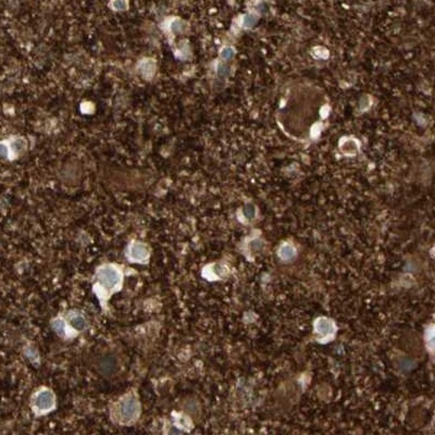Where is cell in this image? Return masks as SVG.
Instances as JSON below:
<instances>
[{"label": "cell", "mask_w": 435, "mask_h": 435, "mask_svg": "<svg viewBox=\"0 0 435 435\" xmlns=\"http://www.w3.org/2000/svg\"><path fill=\"white\" fill-rule=\"evenodd\" d=\"M278 255H280V257L283 260H292L296 256V250L292 245L286 244L281 247L280 251H278Z\"/></svg>", "instance_id": "obj_7"}, {"label": "cell", "mask_w": 435, "mask_h": 435, "mask_svg": "<svg viewBox=\"0 0 435 435\" xmlns=\"http://www.w3.org/2000/svg\"><path fill=\"white\" fill-rule=\"evenodd\" d=\"M234 53H235L234 49H233L232 47H226L223 49L222 58L226 59V60H231V59L234 57Z\"/></svg>", "instance_id": "obj_11"}, {"label": "cell", "mask_w": 435, "mask_h": 435, "mask_svg": "<svg viewBox=\"0 0 435 435\" xmlns=\"http://www.w3.org/2000/svg\"><path fill=\"white\" fill-rule=\"evenodd\" d=\"M315 331H317L319 335L326 337L329 335H332L334 331H335V328H334V324L332 323V321H330L329 319L320 318L317 320V322H315Z\"/></svg>", "instance_id": "obj_5"}, {"label": "cell", "mask_w": 435, "mask_h": 435, "mask_svg": "<svg viewBox=\"0 0 435 435\" xmlns=\"http://www.w3.org/2000/svg\"><path fill=\"white\" fill-rule=\"evenodd\" d=\"M243 213H244V216L247 219H253L255 217V213H256L254 206L253 205H247L246 207L244 208V211H243Z\"/></svg>", "instance_id": "obj_10"}, {"label": "cell", "mask_w": 435, "mask_h": 435, "mask_svg": "<svg viewBox=\"0 0 435 435\" xmlns=\"http://www.w3.org/2000/svg\"><path fill=\"white\" fill-rule=\"evenodd\" d=\"M34 406L38 411H49L54 407V395L52 391H40L34 398Z\"/></svg>", "instance_id": "obj_3"}, {"label": "cell", "mask_w": 435, "mask_h": 435, "mask_svg": "<svg viewBox=\"0 0 435 435\" xmlns=\"http://www.w3.org/2000/svg\"><path fill=\"white\" fill-rule=\"evenodd\" d=\"M256 22H257V17L250 15V16H246L244 17V20H243V24L249 27V26H253Z\"/></svg>", "instance_id": "obj_12"}, {"label": "cell", "mask_w": 435, "mask_h": 435, "mask_svg": "<svg viewBox=\"0 0 435 435\" xmlns=\"http://www.w3.org/2000/svg\"><path fill=\"white\" fill-rule=\"evenodd\" d=\"M53 329H54V331H56L58 334H60V335H63V334H65V332H66V324H65V322L62 321L61 319H58V320H56V321L53 322Z\"/></svg>", "instance_id": "obj_9"}, {"label": "cell", "mask_w": 435, "mask_h": 435, "mask_svg": "<svg viewBox=\"0 0 435 435\" xmlns=\"http://www.w3.org/2000/svg\"><path fill=\"white\" fill-rule=\"evenodd\" d=\"M98 367L104 374H111L117 369V361L112 357L106 356L100 360Z\"/></svg>", "instance_id": "obj_6"}, {"label": "cell", "mask_w": 435, "mask_h": 435, "mask_svg": "<svg viewBox=\"0 0 435 435\" xmlns=\"http://www.w3.org/2000/svg\"><path fill=\"white\" fill-rule=\"evenodd\" d=\"M72 326L77 331H83L87 328V323L85 321V319L81 315H77V317H74L72 319Z\"/></svg>", "instance_id": "obj_8"}, {"label": "cell", "mask_w": 435, "mask_h": 435, "mask_svg": "<svg viewBox=\"0 0 435 435\" xmlns=\"http://www.w3.org/2000/svg\"><path fill=\"white\" fill-rule=\"evenodd\" d=\"M149 255V251L147 249L144 244H140V243H136V244H133L130 248V257L132 260L134 261H139V262H143V261L147 260Z\"/></svg>", "instance_id": "obj_4"}, {"label": "cell", "mask_w": 435, "mask_h": 435, "mask_svg": "<svg viewBox=\"0 0 435 435\" xmlns=\"http://www.w3.org/2000/svg\"><path fill=\"white\" fill-rule=\"evenodd\" d=\"M97 278L100 285L108 291H111L120 284L122 276L120 271L113 265H104L99 270Z\"/></svg>", "instance_id": "obj_1"}, {"label": "cell", "mask_w": 435, "mask_h": 435, "mask_svg": "<svg viewBox=\"0 0 435 435\" xmlns=\"http://www.w3.org/2000/svg\"><path fill=\"white\" fill-rule=\"evenodd\" d=\"M139 414V404L134 396L126 397L119 407V417L122 422L130 423L134 421Z\"/></svg>", "instance_id": "obj_2"}, {"label": "cell", "mask_w": 435, "mask_h": 435, "mask_svg": "<svg viewBox=\"0 0 435 435\" xmlns=\"http://www.w3.org/2000/svg\"><path fill=\"white\" fill-rule=\"evenodd\" d=\"M250 248L253 251H259L262 249V243H261L259 240H254L250 243Z\"/></svg>", "instance_id": "obj_13"}]
</instances>
